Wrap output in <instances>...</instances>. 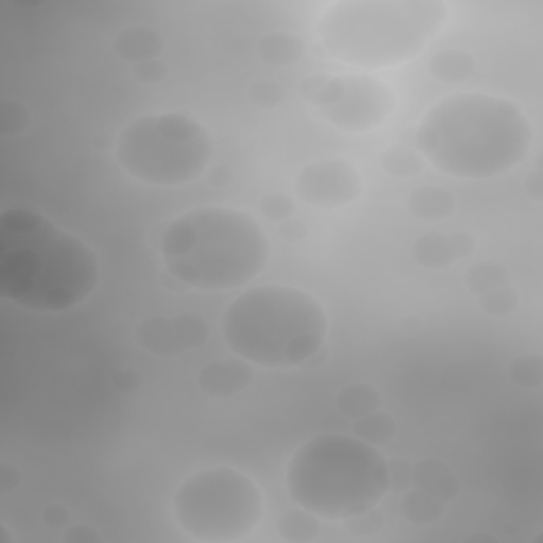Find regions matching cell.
I'll use <instances>...</instances> for the list:
<instances>
[{
    "mask_svg": "<svg viewBox=\"0 0 543 543\" xmlns=\"http://www.w3.org/2000/svg\"><path fill=\"white\" fill-rule=\"evenodd\" d=\"M94 249L24 206L0 213V297L34 312H64L94 293Z\"/></svg>",
    "mask_w": 543,
    "mask_h": 543,
    "instance_id": "6da1fadb",
    "label": "cell"
},
{
    "mask_svg": "<svg viewBox=\"0 0 543 543\" xmlns=\"http://www.w3.org/2000/svg\"><path fill=\"white\" fill-rule=\"evenodd\" d=\"M533 128L516 102L452 94L431 107L416 130V149L454 179H493L527 160Z\"/></svg>",
    "mask_w": 543,
    "mask_h": 543,
    "instance_id": "7a4b0ae2",
    "label": "cell"
},
{
    "mask_svg": "<svg viewBox=\"0 0 543 543\" xmlns=\"http://www.w3.org/2000/svg\"><path fill=\"white\" fill-rule=\"evenodd\" d=\"M166 270L198 291L249 285L270 259V238L244 210L204 206L174 219L162 234Z\"/></svg>",
    "mask_w": 543,
    "mask_h": 543,
    "instance_id": "3957f363",
    "label": "cell"
},
{
    "mask_svg": "<svg viewBox=\"0 0 543 543\" xmlns=\"http://www.w3.org/2000/svg\"><path fill=\"white\" fill-rule=\"evenodd\" d=\"M442 0H340L319 20L327 54L359 68H387L416 58L448 20Z\"/></svg>",
    "mask_w": 543,
    "mask_h": 543,
    "instance_id": "277c9868",
    "label": "cell"
},
{
    "mask_svg": "<svg viewBox=\"0 0 543 543\" xmlns=\"http://www.w3.org/2000/svg\"><path fill=\"white\" fill-rule=\"evenodd\" d=\"M323 306L306 291L261 285L244 291L227 306L221 334L232 353L268 370L308 363L327 338Z\"/></svg>",
    "mask_w": 543,
    "mask_h": 543,
    "instance_id": "5b68a950",
    "label": "cell"
},
{
    "mask_svg": "<svg viewBox=\"0 0 543 543\" xmlns=\"http://www.w3.org/2000/svg\"><path fill=\"white\" fill-rule=\"evenodd\" d=\"M287 490L297 507L319 518L348 520L372 510L391 490L387 459L357 435H317L293 452Z\"/></svg>",
    "mask_w": 543,
    "mask_h": 543,
    "instance_id": "8992f818",
    "label": "cell"
},
{
    "mask_svg": "<svg viewBox=\"0 0 543 543\" xmlns=\"http://www.w3.org/2000/svg\"><path fill=\"white\" fill-rule=\"evenodd\" d=\"M213 136L183 113L147 115L119 134L117 162L153 187H181L200 179L213 160Z\"/></svg>",
    "mask_w": 543,
    "mask_h": 543,
    "instance_id": "52a82bcc",
    "label": "cell"
},
{
    "mask_svg": "<svg viewBox=\"0 0 543 543\" xmlns=\"http://www.w3.org/2000/svg\"><path fill=\"white\" fill-rule=\"evenodd\" d=\"M183 533L204 543L247 539L264 518L261 488L242 471L210 467L187 478L172 497Z\"/></svg>",
    "mask_w": 543,
    "mask_h": 543,
    "instance_id": "ba28073f",
    "label": "cell"
},
{
    "mask_svg": "<svg viewBox=\"0 0 543 543\" xmlns=\"http://www.w3.org/2000/svg\"><path fill=\"white\" fill-rule=\"evenodd\" d=\"M300 94L331 126L353 134L384 126L397 107L391 87L372 75H310Z\"/></svg>",
    "mask_w": 543,
    "mask_h": 543,
    "instance_id": "9c48e42d",
    "label": "cell"
},
{
    "mask_svg": "<svg viewBox=\"0 0 543 543\" xmlns=\"http://www.w3.org/2000/svg\"><path fill=\"white\" fill-rule=\"evenodd\" d=\"M363 191L357 168L342 160H317L306 164L295 177V194L314 208H340L355 202Z\"/></svg>",
    "mask_w": 543,
    "mask_h": 543,
    "instance_id": "30bf717a",
    "label": "cell"
},
{
    "mask_svg": "<svg viewBox=\"0 0 543 543\" xmlns=\"http://www.w3.org/2000/svg\"><path fill=\"white\" fill-rule=\"evenodd\" d=\"M210 327L198 314H155L140 321L134 338L140 348L157 357H179L206 344Z\"/></svg>",
    "mask_w": 543,
    "mask_h": 543,
    "instance_id": "8fae6325",
    "label": "cell"
},
{
    "mask_svg": "<svg viewBox=\"0 0 543 543\" xmlns=\"http://www.w3.org/2000/svg\"><path fill=\"white\" fill-rule=\"evenodd\" d=\"M474 253L476 238L467 232H429L420 236L412 247L414 261L427 270H444Z\"/></svg>",
    "mask_w": 543,
    "mask_h": 543,
    "instance_id": "7c38bea8",
    "label": "cell"
},
{
    "mask_svg": "<svg viewBox=\"0 0 543 543\" xmlns=\"http://www.w3.org/2000/svg\"><path fill=\"white\" fill-rule=\"evenodd\" d=\"M253 378H255L253 363L236 357V359H219L202 367L198 384L206 395L221 399V397H232L244 389H249Z\"/></svg>",
    "mask_w": 543,
    "mask_h": 543,
    "instance_id": "4fadbf2b",
    "label": "cell"
},
{
    "mask_svg": "<svg viewBox=\"0 0 543 543\" xmlns=\"http://www.w3.org/2000/svg\"><path fill=\"white\" fill-rule=\"evenodd\" d=\"M412 488L437 501L450 503L459 497V478L440 459H420L412 465Z\"/></svg>",
    "mask_w": 543,
    "mask_h": 543,
    "instance_id": "5bb4252c",
    "label": "cell"
},
{
    "mask_svg": "<svg viewBox=\"0 0 543 543\" xmlns=\"http://www.w3.org/2000/svg\"><path fill=\"white\" fill-rule=\"evenodd\" d=\"M164 49L162 34L147 26H132L119 32L115 39V54L132 64L160 58Z\"/></svg>",
    "mask_w": 543,
    "mask_h": 543,
    "instance_id": "9a60e30c",
    "label": "cell"
},
{
    "mask_svg": "<svg viewBox=\"0 0 543 543\" xmlns=\"http://www.w3.org/2000/svg\"><path fill=\"white\" fill-rule=\"evenodd\" d=\"M454 208H457V200L444 187L425 185L408 196V210L418 221H444L454 213Z\"/></svg>",
    "mask_w": 543,
    "mask_h": 543,
    "instance_id": "2e32d148",
    "label": "cell"
},
{
    "mask_svg": "<svg viewBox=\"0 0 543 543\" xmlns=\"http://www.w3.org/2000/svg\"><path fill=\"white\" fill-rule=\"evenodd\" d=\"M304 43L291 32H270L257 43V56L274 68H287L304 58Z\"/></svg>",
    "mask_w": 543,
    "mask_h": 543,
    "instance_id": "e0dca14e",
    "label": "cell"
},
{
    "mask_svg": "<svg viewBox=\"0 0 543 543\" xmlns=\"http://www.w3.org/2000/svg\"><path fill=\"white\" fill-rule=\"evenodd\" d=\"M429 75L446 85H461L465 83L476 70V60L463 49H444L431 56Z\"/></svg>",
    "mask_w": 543,
    "mask_h": 543,
    "instance_id": "ac0fdd59",
    "label": "cell"
},
{
    "mask_svg": "<svg viewBox=\"0 0 543 543\" xmlns=\"http://www.w3.org/2000/svg\"><path fill=\"white\" fill-rule=\"evenodd\" d=\"M380 404H382V397L378 389H374L372 384H365V382L346 384L336 397V406L340 414L350 420H357L365 414L376 412Z\"/></svg>",
    "mask_w": 543,
    "mask_h": 543,
    "instance_id": "d6986e66",
    "label": "cell"
},
{
    "mask_svg": "<svg viewBox=\"0 0 543 543\" xmlns=\"http://www.w3.org/2000/svg\"><path fill=\"white\" fill-rule=\"evenodd\" d=\"M401 516H404L414 527H429L444 516V503L437 501L416 488H408L401 497Z\"/></svg>",
    "mask_w": 543,
    "mask_h": 543,
    "instance_id": "ffe728a7",
    "label": "cell"
},
{
    "mask_svg": "<svg viewBox=\"0 0 543 543\" xmlns=\"http://www.w3.org/2000/svg\"><path fill=\"white\" fill-rule=\"evenodd\" d=\"M278 535L291 543H310L321 533V520L317 514H312L304 507L300 510H289L278 520Z\"/></svg>",
    "mask_w": 543,
    "mask_h": 543,
    "instance_id": "44dd1931",
    "label": "cell"
},
{
    "mask_svg": "<svg viewBox=\"0 0 543 543\" xmlns=\"http://www.w3.org/2000/svg\"><path fill=\"white\" fill-rule=\"evenodd\" d=\"M380 164L391 174V177L410 179V177H418V174L425 170V157L420 155L418 149L399 143L382 153Z\"/></svg>",
    "mask_w": 543,
    "mask_h": 543,
    "instance_id": "7402d4cb",
    "label": "cell"
},
{
    "mask_svg": "<svg viewBox=\"0 0 543 543\" xmlns=\"http://www.w3.org/2000/svg\"><path fill=\"white\" fill-rule=\"evenodd\" d=\"M465 283L471 293L480 297L488 291L510 285L512 278H510V270H507L503 264H497V261H480V264L471 266L467 270Z\"/></svg>",
    "mask_w": 543,
    "mask_h": 543,
    "instance_id": "603a6c76",
    "label": "cell"
},
{
    "mask_svg": "<svg viewBox=\"0 0 543 543\" xmlns=\"http://www.w3.org/2000/svg\"><path fill=\"white\" fill-rule=\"evenodd\" d=\"M395 433H397L395 420L380 410L365 414L355 420V435L359 437V440L372 444L376 448L389 444L395 437Z\"/></svg>",
    "mask_w": 543,
    "mask_h": 543,
    "instance_id": "cb8c5ba5",
    "label": "cell"
},
{
    "mask_svg": "<svg viewBox=\"0 0 543 543\" xmlns=\"http://www.w3.org/2000/svg\"><path fill=\"white\" fill-rule=\"evenodd\" d=\"M510 378L520 389L537 391L543 384V361L539 355H520L510 363Z\"/></svg>",
    "mask_w": 543,
    "mask_h": 543,
    "instance_id": "d4e9b609",
    "label": "cell"
},
{
    "mask_svg": "<svg viewBox=\"0 0 543 543\" xmlns=\"http://www.w3.org/2000/svg\"><path fill=\"white\" fill-rule=\"evenodd\" d=\"M478 304L486 314H490V317H507V314H512V312L518 310L520 295L510 283V285L480 295Z\"/></svg>",
    "mask_w": 543,
    "mask_h": 543,
    "instance_id": "484cf974",
    "label": "cell"
},
{
    "mask_svg": "<svg viewBox=\"0 0 543 543\" xmlns=\"http://www.w3.org/2000/svg\"><path fill=\"white\" fill-rule=\"evenodd\" d=\"M30 111L17 100H3L0 102V134L5 138L20 136L30 128Z\"/></svg>",
    "mask_w": 543,
    "mask_h": 543,
    "instance_id": "4316f807",
    "label": "cell"
},
{
    "mask_svg": "<svg viewBox=\"0 0 543 543\" xmlns=\"http://www.w3.org/2000/svg\"><path fill=\"white\" fill-rule=\"evenodd\" d=\"M287 90L278 81H257L251 85L249 100L257 109H276L285 102Z\"/></svg>",
    "mask_w": 543,
    "mask_h": 543,
    "instance_id": "83f0119b",
    "label": "cell"
},
{
    "mask_svg": "<svg viewBox=\"0 0 543 543\" xmlns=\"http://www.w3.org/2000/svg\"><path fill=\"white\" fill-rule=\"evenodd\" d=\"M261 215L270 221H287L295 215V202L285 194H268L259 202Z\"/></svg>",
    "mask_w": 543,
    "mask_h": 543,
    "instance_id": "f1b7e54d",
    "label": "cell"
},
{
    "mask_svg": "<svg viewBox=\"0 0 543 543\" xmlns=\"http://www.w3.org/2000/svg\"><path fill=\"white\" fill-rule=\"evenodd\" d=\"M346 524H348V531L353 533V535H357V537H370V535H374V533H378L382 529L384 518L376 510V507H372V510H367L363 514H357L353 518H348Z\"/></svg>",
    "mask_w": 543,
    "mask_h": 543,
    "instance_id": "f546056e",
    "label": "cell"
},
{
    "mask_svg": "<svg viewBox=\"0 0 543 543\" xmlns=\"http://www.w3.org/2000/svg\"><path fill=\"white\" fill-rule=\"evenodd\" d=\"M389 467V486L397 493H406L412 488V465L406 459H391L387 461Z\"/></svg>",
    "mask_w": 543,
    "mask_h": 543,
    "instance_id": "4dcf8cb0",
    "label": "cell"
},
{
    "mask_svg": "<svg viewBox=\"0 0 543 543\" xmlns=\"http://www.w3.org/2000/svg\"><path fill=\"white\" fill-rule=\"evenodd\" d=\"M168 75V68L166 64L155 58V60H147V62H140V64H134V77L145 83V85H155V83H162Z\"/></svg>",
    "mask_w": 543,
    "mask_h": 543,
    "instance_id": "1f68e13d",
    "label": "cell"
},
{
    "mask_svg": "<svg viewBox=\"0 0 543 543\" xmlns=\"http://www.w3.org/2000/svg\"><path fill=\"white\" fill-rule=\"evenodd\" d=\"M278 236L283 240H287V242H302L308 236V227L300 219L291 217V219L280 223Z\"/></svg>",
    "mask_w": 543,
    "mask_h": 543,
    "instance_id": "d6a6232c",
    "label": "cell"
},
{
    "mask_svg": "<svg viewBox=\"0 0 543 543\" xmlns=\"http://www.w3.org/2000/svg\"><path fill=\"white\" fill-rule=\"evenodd\" d=\"M70 520V514L64 505L60 503H51L45 507V512H43V522L47 524V527L51 529H64L66 524Z\"/></svg>",
    "mask_w": 543,
    "mask_h": 543,
    "instance_id": "836d02e7",
    "label": "cell"
},
{
    "mask_svg": "<svg viewBox=\"0 0 543 543\" xmlns=\"http://www.w3.org/2000/svg\"><path fill=\"white\" fill-rule=\"evenodd\" d=\"M100 539L102 537L92 527H83V524H77V527H70L62 535V541H66V543H98Z\"/></svg>",
    "mask_w": 543,
    "mask_h": 543,
    "instance_id": "e575fe53",
    "label": "cell"
},
{
    "mask_svg": "<svg viewBox=\"0 0 543 543\" xmlns=\"http://www.w3.org/2000/svg\"><path fill=\"white\" fill-rule=\"evenodd\" d=\"M20 482H22V476H20V471H17V467L9 463L0 467V493H11V490L20 486Z\"/></svg>",
    "mask_w": 543,
    "mask_h": 543,
    "instance_id": "d590c367",
    "label": "cell"
},
{
    "mask_svg": "<svg viewBox=\"0 0 543 543\" xmlns=\"http://www.w3.org/2000/svg\"><path fill=\"white\" fill-rule=\"evenodd\" d=\"M113 384L124 393H132L140 387V374L134 370H121L113 376Z\"/></svg>",
    "mask_w": 543,
    "mask_h": 543,
    "instance_id": "8d00e7d4",
    "label": "cell"
},
{
    "mask_svg": "<svg viewBox=\"0 0 543 543\" xmlns=\"http://www.w3.org/2000/svg\"><path fill=\"white\" fill-rule=\"evenodd\" d=\"M527 194L531 198H535L537 202L543 198V179H541V172H531L527 177Z\"/></svg>",
    "mask_w": 543,
    "mask_h": 543,
    "instance_id": "74e56055",
    "label": "cell"
}]
</instances>
